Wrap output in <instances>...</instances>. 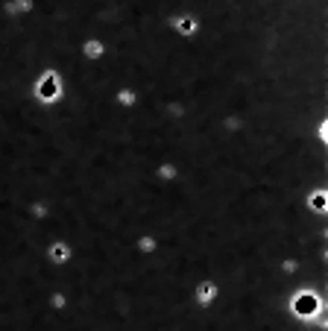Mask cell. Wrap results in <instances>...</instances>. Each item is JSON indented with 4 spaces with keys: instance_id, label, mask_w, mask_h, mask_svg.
Instances as JSON below:
<instances>
[{
    "instance_id": "cell-1",
    "label": "cell",
    "mask_w": 328,
    "mask_h": 331,
    "mask_svg": "<svg viewBox=\"0 0 328 331\" xmlns=\"http://www.w3.org/2000/svg\"><path fill=\"white\" fill-rule=\"evenodd\" d=\"M38 94H41L44 100H53V97L59 94V82H56L53 76H47V79L41 82V85H38Z\"/></svg>"
},
{
    "instance_id": "cell-2",
    "label": "cell",
    "mask_w": 328,
    "mask_h": 331,
    "mask_svg": "<svg viewBox=\"0 0 328 331\" xmlns=\"http://www.w3.org/2000/svg\"><path fill=\"white\" fill-rule=\"evenodd\" d=\"M313 305H316L313 296H299V299H296V311H299V314H313Z\"/></svg>"
},
{
    "instance_id": "cell-3",
    "label": "cell",
    "mask_w": 328,
    "mask_h": 331,
    "mask_svg": "<svg viewBox=\"0 0 328 331\" xmlns=\"http://www.w3.org/2000/svg\"><path fill=\"white\" fill-rule=\"evenodd\" d=\"M194 30H197V24H194L191 18H182V21H179V33H185V35H191Z\"/></svg>"
},
{
    "instance_id": "cell-4",
    "label": "cell",
    "mask_w": 328,
    "mask_h": 331,
    "mask_svg": "<svg viewBox=\"0 0 328 331\" xmlns=\"http://www.w3.org/2000/svg\"><path fill=\"white\" fill-rule=\"evenodd\" d=\"M53 258H56V261L62 264V261L67 258V249H65V246H53Z\"/></svg>"
},
{
    "instance_id": "cell-5",
    "label": "cell",
    "mask_w": 328,
    "mask_h": 331,
    "mask_svg": "<svg viewBox=\"0 0 328 331\" xmlns=\"http://www.w3.org/2000/svg\"><path fill=\"white\" fill-rule=\"evenodd\" d=\"M85 53H88V56H100V44H97V41H88V44H85Z\"/></svg>"
},
{
    "instance_id": "cell-6",
    "label": "cell",
    "mask_w": 328,
    "mask_h": 331,
    "mask_svg": "<svg viewBox=\"0 0 328 331\" xmlns=\"http://www.w3.org/2000/svg\"><path fill=\"white\" fill-rule=\"evenodd\" d=\"M12 12H24V9H30V0H15V6H9Z\"/></svg>"
},
{
    "instance_id": "cell-7",
    "label": "cell",
    "mask_w": 328,
    "mask_h": 331,
    "mask_svg": "<svg viewBox=\"0 0 328 331\" xmlns=\"http://www.w3.org/2000/svg\"><path fill=\"white\" fill-rule=\"evenodd\" d=\"M211 293H214V290H211V287H208V284H205V287H202V290H199V299H211Z\"/></svg>"
}]
</instances>
